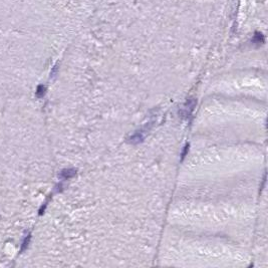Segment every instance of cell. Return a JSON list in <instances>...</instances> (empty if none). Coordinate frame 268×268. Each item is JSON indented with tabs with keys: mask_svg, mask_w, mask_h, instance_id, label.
<instances>
[{
	"mask_svg": "<svg viewBox=\"0 0 268 268\" xmlns=\"http://www.w3.org/2000/svg\"><path fill=\"white\" fill-rule=\"evenodd\" d=\"M144 139H145V132L144 131H138L133 136L130 137L129 142L131 144H133V145H137V144L144 142Z\"/></svg>",
	"mask_w": 268,
	"mask_h": 268,
	"instance_id": "2",
	"label": "cell"
},
{
	"mask_svg": "<svg viewBox=\"0 0 268 268\" xmlns=\"http://www.w3.org/2000/svg\"><path fill=\"white\" fill-rule=\"evenodd\" d=\"M252 42L257 44V45H260V44L264 43V36H263L262 33L256 32L255 34H254L253 38H252Z\"/></svg>",
	"mask_w": 268,
	"mask_h": 268,
	"instance_id": "3",
	"label": "cell"
},
{
	"mask_svg": "<svg viewBox=\"0 0 268 268\" xmlns=\"http://www.w3.org/2000/svg\"><path fill=\"white\" fill-rule=\"evenodd\" d=\"M76 175V170L74 169H67V170H63L62 172H61V177H62L63 179H69V178H72L74 176Z\"/></svg>",
	"mask_w": 268,
	"mask_h": 268,
	"instance_id": "4",
	"label": "cell"
},
{
	"mask_svg": "<svg viewBox=\"0 0 268 268\" xmlns=\"http://www.w3.org/2000/svg\"><path fill=\"white\" fill-rule=\"evenodd\" d=\"M196 103H197L196 99H193V97L187 99V101H186L185 105H184L183 110H181V114H182L184 117H189L190 115L192 114V112L194 110V108L196 107Z\"/></svg>",
	"mask_w": 268,
	"mask_h": 268,
	"instance_id": "1",
	"label": "cell"
},
{
	"mask_svg": "<svg viewBox=\"0 0 268 268\" xmlns=\"http://www.w3.org/2000/svg\"><path fill=\"white\" fill-rule=\"evenodd\" d=\"M189 147H190V145L189 144H186L185 145V147H184V150H183V152H182V155H181V161H183L184 159H185V157L187 156V154H188V152H189Z\"/></svg>",
	"mask_w": 268,
	"mask_h": 268,
	"instance_id": "5",
	"label": "cell"
},
{
	"mask_svg": "<svg viewBox=\"0 0 268 268\" xmlns=\"http://www.w3.org/2000/svg\"><path fill=\"white\" fill-rule=\"evenodd\" d=\"M265 183H266V173H264V176H263V179H262V183H261V186H260V193L262 192V190L264 189V186H265Z\"/></svg>",
	"mask_w": 268,
	"mask_h": 268,
	"instance_id": "6",
	"label": "cell"
}]
</instances>
